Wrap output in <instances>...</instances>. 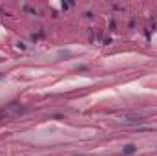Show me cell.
<instances>
[{
  "label": "cell",
  "mask_w": 157,
  "mask_h": 156,
  "mask_svg": "<svg viewBox=\"0 0 157 156\" xmlns=\"http://www.w3.org/2000/svg\"><path fill=\"white\" fill-rule=\"evenodd\" d=\"M124 121H126V123H141L142 118H133V116H130V118H126Z\"/></svg>",
  "instance_id": "obj_2"
},
{
  "label": "cell",
  "mask_w": 157,
  "mask_h": 156,
  "mask_svg": "<svg viewBox=\"0 0 157 156\" xmlns=\"http://www.w3.org/2000/svg\"><path fill=\"white\" fill-rule=\"evenodd\" d=\"M135 151H137V147H135V145H126L122 152H124V154H132V152H135Z\"/></svg>",
  "instance_id": "obj_1"
}]
</instances>
